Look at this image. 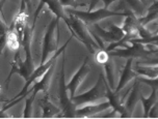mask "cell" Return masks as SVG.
Instances as JSON below:
<instances>
[{
	"label": "cell",
	"mask_w": 158,
	"mask_h": 119,
	"mask_svg": "<svg viewBox=\"0 0 158 119\" xmlns=\"http://www.w3.org/2000/svg\"><path fill=\"white\" fill-rule=\"evenodd\" d=\"M136 80L139 81L140 83H146L153 88H157L158 87V82H157V78H145V77H140V76H137L136 77Z\"/></svg>",
	"instance_id": "27"
},
{
	"label": "cell",
	"mask_w": 158,
	"mask_h": 119,
	"mask_svg": "<svg viewBox=\"0 0 158 119\" xmlns=\"http://www.w3.org/2000/svg\"><path fill=\"white\" fill-rule=\"evenodd\" d=\"M4 2H5V0H0V14H1V12H2V8H3Z\"/></svg>",
	"instance_id": "34"
},
{
	"label": "cell",
	"mask_w": 158,
	"mask_h": 119,
	"mask_svg": "<svg viewBox=\"0 0 158 119\" xmlns=\"http://www.w3.org/2000/svg\"><path fill=\"white\" fill-rule=\"evenodd\" d=\"M104 69H105V73H106V80L108 81L107 84H109V88L111 90H114L115 89V86H117V83H115V79H117V75H118V64L114 59L109 58V60L104 64Z\"/></svg>",
	"instance_id": "18"
},
{
	"label": "cell",
	"mask_w": 158,
	"mask_h": 119,
	"mask_svg": "<svg viewBox=\"0 0 158 119\" xmlns=\"http://www.w3.org/2000/svg\"><path fill=\"white\" fill-rule=\"evenodd\" d=\"M30 10V0H21V6H20V12L28 13Z\"/></svg>",
	"instance_id": "29"
},
{
	"label": "cell",
	"mask_w": 158,
	"mask_h": 119,
	"mask_svg": "<svg viewBox=\"0 0 158 119\" xmlns=\"http://www.w3.org/2000/svg\"><path fill=\"white\" fill-rule=\"evenodd\" d=\"M103 79H104V83H105V86H106L105 96L108 98L109 104H110V107L114 108V110L118 113V115H120V117H123V118L130 117L128 113H127V111L125 110V108H124V106H123L122 98H121V96H120V92H115L114 90H111L110 88H109L108 84H107V80L104 77H103Z\"/></svg>",
	"instance_id": "9"
},
{
	"label": "cell",
	"mask_w": 158,
	"mask_h": 119,
	"mask_svg": "<svg viewBox=\"0 0 158 119\" xmlns=\"http://www.w3.org/2000/svg\"><path fill=\"white\" fill-rule=\"evenodd\" d=\"M157 104H155L153 107L151 108L150 109V111H149V113H148V117L150 116V117H153V118H156L157 116H158V114H157Z\"/></svg>",
	"instance_id": "30"
},
{
	"label": "cell",
	"mask_w": 158,
	"mask_h": 119,
	"mask_svg": "<svg viewBox=\"0 0 158 119\" xmlns=\"http://www.w3.org/2000/svg\"><path fill=\"white\" fill-rule=\"evenodd\" d=\"M99 1L100 0H89V12H92V10H94V8L97 6V4L99 3Z\"/></svg>",
	"instance_id": "31"
},
{
	"label": "cell",
	"mask_w": 158,
	"mask_h": 119,
	"mask_svg": "<svg viewBox=\"0 0 158 119\" xmlns=\"http://www.w3.org/2000/svg\"><path fill=\"white\" fill-rule=\"evenodd\" d=\"M124 7L123 10H126V13L128 15L134 14L138 18H142L145 16L147 12L146 4H143L140 0H123Z\"/></svg>",
	"instance_id": "17"
},
{
	"label": "cell",
	"mask_w": 158,
	"mask_h": 119,
	"mask_svg": "<svg viewBox=\"0 0 158 119\" xmlns=\"http://www.w3.org/2000/svg\"><path fill=\"white\" fill-rule=\"evenodd\" d=\"M64 62H66V51H63V67L60 73V80H59V101L61 106V116L63 117H75L76 116V105L68 95V89L64 77Z\"/></svg>",
	"instance_id": "4"
},
{
	"label": "cell",
	"mask_w": 158,
	"mask_h": 119,
	"mask_svg": "<svg viewBox=\"0 0 158 119\" xmlns=\"http://www.w3.org/2000/svg\"><path fill=\"white\" fill-rule=\"evenodd\" d=\"M69 20V29L71 30L72 36H76L77 38L80 39L92 54L95 53V49H101L100 46L97 44V42L95 41L92 30L89 28L86 23H84L83 21H81L80 19L72 15V14H70Z\"/></svg>",
	"instance_id": "2"
},
{
	"label": "cell",
	"mask_w": 158,
	"mask_h": 119,
	"mask_svg": "<svg viewBox=\"0 0 158 119\" xmlns=\"http://www.w3.org/2000/svg\"><path fill=\"white\" fill-rule=\"evenodd\" d=\"M41 2L48 4V6L50 7V10L54 13V15L59 19L60 18L63 19L68 24V26H69V24H70L69 16H67V14L64 10V6L59 3V0H41Z\"/></svg>",
	"instance_id": "19"
},
{
	"label": "cell",
	"mask_w": 158,
	"mask_h": 119,
	"mask_svg": "<svg viewBox=\"0 0 158 119\" xmlns=\"http://www.w3.org/2000/svg\"><path fill=\"white\" fill-rule=\"evenodd\" d=\"M110 108V104L102 103L100 105H89L76 110V117H96L99 113Z\"/></svg>",
	"instance_id": "14"
},
{
	"label": "cell",
	"mask_w": 158,
	"mask_h": 119,
	"mask_svg": "<svg viewBox=\"0 0 158 119\" xmlns=\"http://www.w3.org/2000/svg\"><path fill=\"white\" fill-rule=\"evenodd\" d=\"M59 3L63 5V6H68L71 8H75L78 6L76 0H59Z\"/></svg>",
	"instance_id": "28"
},
{
	"label": "cell",
	"mask_w": 158,
	"mask_h": 119,
	"mask_svg": "<svg viewBox=\"0 0 158 119\" xmlns=\"http://www.w3.org/2000/svg\"><path fill=\"white\" fill-rule=\"evenodd\" d=\"M39 105L41 106L42 110H43V114H42V117L43 118L54 117V116H61V110L58 109V108L52 103L51 100H50V95L48 94V92H45L43 97L40 98Z\"/></svg>",
	"instance_id": "13"
},
{
	"label": "cell",
	"mask_w": 158,
	"mask_h": 119,
	"mask_svg": "<svg viewBox=\"0 0 158 119\" xmlns=\"http://www.w3.org/2000/svg\"><path fill=\"white\" fill-rule=\"evenodd\" d=\"M102 1L104 2V6H105V8H107L112 3V2L114 1V0H102Z\"/></svg>",
	"instance_id": "32"
},
{
	"label": "cell",
	"mask_w": 158,
	"mask_h": 119,
	"mask_svg": "<svg viewBox=\"0 0 158 119\" xmlns=\"http://www.w3.org/2000/svg\"><path fill=\"white\" fill-rule=\"evenodd\" d=\"M95 54V60L98 64H101V65H104L107 61L109 60L110 56H109L108 52H106L104 49H99V51Z\"/></svg>",
	"instance_id": "25"
},
{
	"label": "cell",
	"mask_w": 158,
	"mask_h": 119,
	"mask_svg": "<svg viewBox=\"0 0 158 119\" xmlns=\"http://www.w3.org/2000/svg\"><path fill=\"white\" fill-rule=\"evenodd\" d=\"M77 5H80V2H89V0H76Z\"/></svg>",
	"instance_id": "35"
},
{
	"label": "cell",
	"mask_w": 158,
	"mask_h": 119,
	"mask_svg": "<svg viewBox=\"0 0 158 119\" xmlns=\"http://www.w3.org/2000/svg\"><path fill=\"white\" fill-rule=\"evenodd\" d=\"M147 15H145L142 18H138V22H139L140 25L143 26H146L148 23H150L152 21H155L157 19V15H158V3L157 1H155L152 3L149 8L147 10Z\"/></svg>",
	"instance_id": "21"
},
{
	"label": "cell",
	"mask_w": 158,
	"mask_h": 119,
	"mask_svg": "<svg viewBox=\"0 0 158 119\" xmlns=\"http://www.w3.org/2000/svg\"><path fill=\"white\" fill-rule=\"evenodd\" d=\"M139 101H142V103L143 105V109H145V114H143V116H145V117H148V113L150 111V109L155 104H157V88L153 87L151 95L149 96L148 98H145L142 94H140Z\"/></svg>",
	"instance_id": "22"
},
{
	"label": "cell",
	"mask_w": 158,
	"mask_h": 119,
	"mask_svg": "<svg viewBox=\"0 0 158 119\" xmlns=\"http://www.w3.org/2000/svg\"><path fill=\"white\" fill-rule=\"evenodd\" d=\"M133 70L137 76H142L145 78H157V67H149V66H135Z\"/></svg>",
	"instance_id": "23"
},
{
	"label": "cell",
	"mask_w": 158,
	"mask_h": 119,
	"mask_svg": "<svg viewBox=\"0 0 158 119\" xmlns=\"http://www.w3.org/2000/svg\"><path fill=\"white\" fill-rule=\"evenodd\" d=\"M35 96L36 95L31 93V95L28 98H26V101H25V109L23 113V116L25 118L31 117L32 116V106H33V101L35 100Z\"/></svg>",
	"instance_id": "26"
},
{
	"label": "cell",
	"mask_w": 158,
	"mask_h": 119,
	"mask_svg": "<svg viewBox=\"0 0 158 119\" xmlns=\"http://www.w3.org/2000/svg\"><path fill=\"white\" fill-rule=\"evenodd\" d=\"M93 28H89L92 30V32H94L96 35L99 36L102 41L111 44V42H118L120 39H122L125 35L123 29L118 26H115L114 24H110L109 26V30H106L104 28L100 27L98 24H92Z\"/></svg>",
	"instance_id": "8"
},
{
	"label": "cell",
	"mask_w": 158,
	"mask_h": 119,
	"mask_svg": "<svg viewBox=\"0 0 158 119\" xmlns=\"http://www.w3.org/2000/svg\"><path fill=\"white\" fill-rule=\"evenodd\" d=\"M140 94H142V92H140V82L135 79L133 86H132V88L130 89L129 95H128V97H127V101L123 103L124 108H125V110L130 117H131L132 113H133V110L135 106H136L137 101H139Z\"/></svg>",
	"instance_id": "11"
},
{
	"label": "cell",
	"mask_w": 158,
	"mask_h": 119,
	"mask_svg": "<svg viewBox=\"0 0 158 119\" xmlns=\"http://www.w3.org/2000/svg\"><path fill=\"white\" fill-rule=\"evenodd\" d=\"M1 92H2V87L0 86V94H1Z\"/></svg>",
	"instance_id": "37"
},
{
	"label": "cell",
	"mask_w": 158,
	"mask_h": 119,
	"mask_svg": "<svg viewBox=\"0 0 158 119\" xmlns=\"http://www.w3.org/2000/svg\"><path fill=\"white\" fill-rule=\"evenodd\" d=\"M140 1H142L143 4H146V5H147V0H140Z\"/></svg>",
	"instance_id": "36"
},
{
	"label": "cell",
	"mask_w": 158,
	"mask_h": 119,
	"mask_svg": "<svg viewBox=\"0 0 158 119\" xmlns=\"http://www.w3.org/2000/svg\"><path fill=\"white\" fill-rule=\"evenodd\" d=\"M157 45L148 44L143 45L138 42H132V46L125 47L124 49H117L115 51H110L108 52L109 56H117V57L123 58H148L152 54H156L157 49H152Z\"/></svg>",
	"instance_id": "5"
},
{
	"label": "cell",
	"mask_w": 158,
	"mask_h": 119,
	"mask_svg": "<svg viewBox=\"0 0 158 119\" xmlns=\"http://www.w3.org/2000/svg\"><path fill=\"white\" fill-rule=\"evenodd\" d=\"M6 46L10 51H19L21 46V38L12 26H10V30L7 32Z\"/></svg>",
	"instance_id": "20"
},
{
	"label": "cell",
	"mask_w": 158,
	"mask_h": 119,
	"mask_svg": "<svg viewBox=\"0 0 158 119\" xmlns=\"http://www.w3.org/2000/svg\"><path fill=\"white\" fill-rule=\"evenodd\" d=\"M70 14L76 16L81 21H83L86 24H95L100 20H103L105 18H111V17H126L128 16L126 13H118V12H112L107 8H101L97 10L96 12H82V10H77L74 8H70Z\"/></svg>",
	"instance_id": "6"
},
{
	"label": "cell",
	"mask_w": 158,
	"mask_h": 119,
	"mask_svg": "<svg viewBox=\"0 0 158 119\" xmlns=\"http://www.w3.org/2000/svg\"><path fill=\"white\" fill-rule=\"evenodd\" d=\"M72 39V38H70L69 39H68V42H66V44L64 45L63 47L60 48L59 50H57L55 52L54 55L52 56L51 58L49 59V60H47L46 62H45L44 64H40L39 67H36V69H35V70L32 72V73L30 75V77L28 78V80L26 81V84H25V86L23 87V89L21 90V92L19 93L18 95H16L15 97L13 98L12 101H10V104H7L6 106L4 107V109H2L3 111H6V110L8 109V108H10V107H13L14 105H16L18 101H22V98L25 97V96L27 95V91L29 90V86L31 85L32 83H35V82H36L39 80V79H41L42 77L44 76V73L47 72L48 69H50V66H52L53 64L55 63V61H56V58L58 57V55L60 53H63V51L66 50V48L68 46V42H69Z\"/></svg>",
	"instance_id": "1"
},
{
	"label": "cell",
	"mask_w": 158,
	"mask_h": 119,
	"mask_svg": "<svg viewBox=\"0 0 158 119\" xmlns=\"http://www.w3.org/2000/svg\"><path fill=\"white\" fill-rule=\"evenodd\" d=\"M138 24H139L138 18L134 14H130V15L126 16L125 22H124V25L122 27L125 35L129 36L131 39L138 38V30H137Z\"/></svg>",
	"instance_id": "16"
},
{
	"label": "cell",
	"mask_w": 158,
	"mask_h": 119,
	"mask_svg": "<svg viewBox=\"0 0 158 119\" xmlns=\"http://www.w3.org/2000/svg\"><path fill=\"white\" fill-rule=\"evenodd\" d=\"M6 117H10V116H8L3 110H0V118H6Z\"/></svg>",
	"instance_id": "33"
},
{
	"label": "cell",
	"mask_w": 158,
	"mask_h": 119,
	"mask_svg": "<svg viewBox=\"0 0 158 119\" xmlns=\"http://www.w3.org/2000/svg\"><path fill=\"white\" fill-rule=\"evenodd\" d=\"M58 23L59 18H54L47 28L43 44V53H42L41 62L40 64H44L47 60L53 56L57 51V41H58Z\"/></svg>",
	"instance_id": "3"
},
{
	"label": "cell",
	"mask_w": 158,
	"mask_h": 119,
	"mask_svg": "<svg viewBox=\"0 0 158 119\" xmlns=\"http://www.w3.org/2000/svg\"><path fill=\"white\" fill-rule=\"evenodd\" d=\"M105 92H106V86L105 83H104V79L103 76L100 75V77H99L94 88L91 89L89 91L83 93V94L76 95V96L74 95L72 97V101H74L76 106L94 103V101L100 100V98L106 97Z\"/></svg>",
	"instance_id": "7"
},
{
	"label": "cell",
	"mask_w": 158,
	"mask_h": 119,
	"mask_svg": "<svg viewBox=\"0 0 158 119\" xmlns=\"http://www.w3.org/2000/svg\"><path fill=\"white\" fill-rule=\"evenodd\" d=\"M87 62H89V58H85V60L83 61V64L80 66V69L77 73H75V76L72 78V80L70 81V83L67 85V89L70 92V97H72L75 95L76 89L79 86V84L82 82V80L85 78V76L87 75V73L89 72V66L87 65Z\"/></svg>",
	"instance_id": "10"
},
{
	"label": "cell",
	"mask_w": 158,
	"mask_h": 119,
	"mask_svg": "<svg viewBox=\"0 0 158 119\" xmlns=\"http://www.w3.org/2000/svg\"><path fill=\"white\" fill-rule=\"evenodd\" d=\"M127 59H128V60H127L125 66H124L123 72L121 73L120 81H118L117 87H115V89H114L115 92H120L129 82L136 79L137 77L136 73L132 69V61H133V58H127Z\"/></svg>",
	"instance_id": "12"
},
{
	"label": "cell",
	"mask_w": 158,
	"mask_h": 119,
	"mask_svg": "<svg viewBox=\"0 0 158 119\" xmlns=\"http://www.w3.org/2000/svg\"><path fill=\"white\" fill-rule=\"evenodd\" d=\"M53 72H54V64L52 66H50V69L44 73V76L41 79H39L38 81L33 83V87L31 90H28V92L32 91V94L36 95L39 91H44L47 92L48 89L50 88V82H51V78L53 76ZM27 92V94H28Z\"/></svg>",
	"instance_id": "15"
},
{
	"label": "cell",
	"mask_w": 158,
	"mask_h": 119,
	"mask_svg": "<svg viewBox=\"0 0 158 119\" xmlns=\"http://www.w3.org/2000/svg\"><path fill=\"white\" fill-rule=\"evenodd\" d=\"M8 30H10V26L0 19V55L2 54V51L6 46V38Z\"/></svg>",
	"instance_id": "24"
}]
</instances>
